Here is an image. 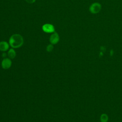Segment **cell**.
<instances>
[{"label":"cell","mask_w":122,"mask_h":122,"mask_svg":"<svg viewBox=\"0 0 122 122\" xmlns=\"http://www.w3.org/2000/svg\"><path fill=\"white\" fill-rule=\"evenodd\" d=\"M9 44L12 48H20L23 44V38L19 34H13L10 38Z\"/></svg>","instance_id":"cell-1"},{"label":"cell","mask_w":122,"mask_h":122,"mask_svg":"<svg viewBox=\"0 0 122 122\" xmlns=\"http://www.w3.org/2000/svg\"><path fill=\"white\" fill-rule=\"evenodd\" d=\"M102 8L101 5L98 2H95L92 3L89 8V10L90 11L93 13V14H96L100 12Z\"/></svg>","instance_id":"cell-2"},{"label":"cell","mask_w":122,"mask_h":122,"mask_svg":"<svg viewBox=\"0 0 122 122\" xmlns=\"http://www.w3.org/2000/svg\"><path fill=\"white\" fill-rule=\"evenodd\" d=\"M42 30L46 33H53L55 32V28L53 25L49 23H46L42 25Z\"/></svg>","instance_id":"cell-3"},{"label":"cell","mask_w":122,"mask_h":122,"mask_svg":"<svg viewBox=\"0 0 122 122\" xmlns=\"http://www.w3.org/2000/svg\"><path fill=\"white\" fill-rule=\"evenodd\" d=\"M60 40V37L59 34L56 32H54L50 37V42L51 44L53 45L57 44Z\"/></svg>","instance_id":"cell-4"},{"label":"cell","mask_w":122,"mask_h":122,"mask_svg":"<svg viewBox=\"0 0 122 122\" xmlns=\"http://www.w3.org/2000/svg\"><path fill=\"white\" fill-rule=\"evenodd\" d=\"M12 64V61L10 58H5L3 59L1 62V67L4 69H9Z\"/></svg>","instance_id":"cell-5"},{"label":"cell","mask_w":122,"mask_h":122,"mask_svg":"<svg viewBox=\"0 0 122 122\" xmlns=\"http://www.w3.org/2000/svg\"><path fill=\"white\" fill-rule=\"evenodd\" d=\"M9 48V44L5 41L0 42V51H7Z\"/></svg>","instance_id":"cell-6"},{"label":"cell","mask_w":122,"mask_h":122,"mask_svg":"<svg viewBox=\"0 0 122 122\" xmlns=\"http://www.w3.org/2000/svg\"><path fill=\"white\" fill-rule=\"evenodd\" d=\"M8 56L10 59H13L16 56V53L13 48L10 49L8 52Z\"/></svg>","instance_id":"cell-7"},{"label":"cell","mask_w":122,"mask_h":122,"mask_svg":"<svg viewBox=\"0 0 122 122\" xmlns=\"http://www.w3.org/2000/svg\"><path fill=\"white\" fill-rule=\"evenodd\" d=\"M100 121L101 122H107L108 121V116L106 114H102L100 117Z\"/></svg>","instance_id":"cell-8"},{"label":"cell","mask_w":122,"mask_h":122,"mask_svg":"<svg viewBox=\"0 0 122 122\" xmlns=\"http://www.w3.org/2000/svg\"><path fill=\"white\" fill-rule=\"evenodd\" d=\"M53 49V44H50L46 47V51L48 52H51V51H52Z\"/></svg>","instance_id":"cell-9"},{"label":"cell","mask_w":122,"mask_h":122,"mask_svg":"<svg viewBox=\"0 0 122 122\" xmlns=\"http://www.w3.org/2000/svg\"><path fill=\"white\" fill-rule=\"evenodd\" d=\"M26 0V1H27L28 3L31 4V3H34V2L36 0Z\"/></svg>","instance_id":"cell-10"},{"label":"cell","mask_w":122,"mask_h":122,"mask_svg":"<svg viewBox=\"0 0 122 122\" xmlns=\"http://www.w3.org/2000/svg\"><path fill=\"white\" fill-rule=\"evenodd\" d=\"M3 56H2V57H5L6 56V54L5 53H3Z\"/></svg>","instance_id":"cell-11"}]
</instances>
